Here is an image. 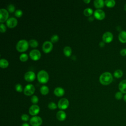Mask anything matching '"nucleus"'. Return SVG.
<instances>
[{"instance_id":"19","label":"nucleus","mask_w":126,"mask_h":126,"mask_svg":"<svg viewBox=\"0 0 126 126\" xmlns=\"http://www.w3.org/2000/svg\"><path fill=\"white\" fill-rule=\"evenodd\" d=\"M104 4V1L103 0H95L94 1V5L95 7L97 9L102 8Z\"/></svg>"},{"instance_id":"20","label":"nucleus","mask_w":126,"mask_h":126,"mask_svg":"<svg viewBox=\"0 0 126 126\" xmlns=\"http://www.w3.org/2000/svg\"><path fill=\"white\" fill-rule=\"evenodd\" d=\"M63 52L65 56L69 57V56H70V55L71 54L72 50H71V48L70 47L67 46L64 48Z\"/></svg>"},{"instance_id":"34","label":"nucleus","mask_w":126,"mask_h":126,"mask_svg":"<svg viewBox=\"0 0 126 126\" xmlns=\"http://www.w3.org/2000/svg\"><path fill=\"white\" fill-rule=\"evenodd\" d=\"M14 14L17 17H20L23 15V11L20 9H17L15 11Z\"/></svg>"},{"instance_id":"35","label":"nucleus","mask_w":126,"mask_h":126,"mask_svg":"<svg viewBox=\"0 0 126 126\" xmlns=\"http://www.w3.org/2000/svg\"><path fill=\"white\" fill-rule=\"evenodd\" d=\"M6 31V27L4 24L1 23L0 25V31L1 32H5Z\"/></svg>"},{"instance_id":"43","label":"nucleus","mask_w":126,"mask_h":126,"mask_svg":"<svg viewBox=\"0 0 126 126\" xmlns=\"http://www.w3.org/2000/svg\"><path fill=\"white\" fill-rule=\"evenodd\" d=\"M124 9L126 11V4L124 5Z\"/></svg>"},{"instance_id":"14","label":"nucleus","mask_w":126,"mask_h":126,"mask_svg":"<svg viewBox=\"0 0 126 126\" xmlns=\"http://www.w3.org/2000/svg\"><path fill=\"white\" fill-rule=\"evenodd\" d=\"M17 20L14 17H11L6 21V25L9 28H13L17 25Z\"/></svg>"},{"instance_id":"36","label":"nucleus","mask_w":126,"mask_h":126,"mask_svg":"<svg viewBox=\"0 0 126 126\" xmlns=\"http://www.w3.org/2000/svg\"><path fill=\"white\" fill-rule=\"evenodd\" d=\"M21 119L22 121L27 122L29 120V116L26 114H24L21 116Z\"/></svg>"},{"instance_id":"24","label":"nucleus","mask_w":126,"mask_h":126,"mask_svg":"<svg viewBox=\"0 0 126 126\" xmlns=\"http://www.w3.org/2000/svg\"><path fill=\"white\" fill-rule=\"evenodd\" d=\"M83 13L85 15V16H91L92 15V14L93 13V10L92 8H89V7H88V8H85L84 10V11H83Z\"/></svg>"},{"instance_id":"38","label":"nucleus","mask_w":126,"mask_h":126,"mask_svg":"<svg viewBox=\"0 0 126 126\" xmlns=\"http://www.w3.org/2000/svg\"><path fill=\"white\" fill-rule=\"evenodd\" d=\"M99 45L100 46V47H103L105 45V42H104L103 41H101L99 43Z\"/></svg>"},{"instance_id":"3","label":"nucleus","mask_w":126,"mask_h":126,"mask_svg":"<svg viewBox=\"0 0 126 126\" xmlns=\"http://www.w3.org/2000/svg\"><path fill=\"white\" fill-rule=\"evenodd\" d=\"M37 78L38 81L40 83L42 84H45L49 80V75L47 72H46L45 70H41L38 72Z\"/></svg>"},{"instance_id":"6","label":"nucleus","mask_w":126,"mask_h":126,"mask_svg":"<svg viewBox=\"0 0 126 126\" xmlns=\"http://www.w3.org/2000/svg\"><path fill=\"white\" fill-rule=\"evenodd\" d=\"M30 123L32 126H40L42 123V120L39 116H33L30 120Z\"/></svg>"},{"instance_id":"26","label":"nucleus","mask_w":126,"mask_h":126,"mask_svg":"<svg viewBox=\"0 0 126 126\" xmlns=\"http://www.w3.org/2000/svg\"><path fill=\"white\" fill-rule=\"evenodd\" d=\"M29 44L32 47L35 48V47H37V46L38 45V42L36 40L32 39H31L29 40Z\"/></svg>"},{"instance_id":"31","label":"nucleus","mask_w":126,"mask_h":126,"mask_svg":"<svg viewBox=\"0 0 126 126\" xmlns=\"http://www.w3.org/2000/svg\"><path fill=\"white\" fill-rule=\"evenodd\" d=\"M59 40V36L57 34H54L51 37V42L53 43L56 42Z\"/></svg>"},{"instance_id":"12","label":"nucleus","mask_w":126,"mask_h":126,"mask_svg":"<svg viewBox=\"0 0 126 126\" xmlns=\"http://www.w3.org/2000/svg\"><path fill=\"white\" fill-rule=\"evenodd\" d=\"M35 78V74L33 71H29L24 75V79L28 82L33 81Z\"/></svg>"},{"instance_id":"29","label":"nucleus","mask_w":126,"mask_h":126,"mask_svg":"<svg viewBox=\"0 0 126 126\" xmlns=\"http://www.w3.org/2000/svg\"><path fill=\"white\" fill-rule=\"evenodd\" d=\"M115 98L117 100H120L123 97V93H122L121 92H117L115 94Z\"/></svg>"},{"instance_id":"23","label":"nucleus","mask_w":126,"mask_h":126,"mask_svg":"<svg viewBox=\"0 0 126 126\" xmlns=\"http://www.w3.org/2000/svg\"><path fill=\"white\" fill-rule=\"evenodd\" d=\"M105 4L108 7H113L115 6L116 2L114 0H106L104 1Z\"/></svg>"},{"instance_id":"37","label":"nucleus","mask_w":126,"mask_h":126,"mask_svg":"<svg viewBox=\"0 0 126 126\" xmlns=\"http://www.w3.org/2000/svg\"><path fill=\"white\" fill-rule=\"evenodd\" d=\"M120 54L122 56H126V48L122 49L120 51Z\"/></svg>"},{"instance_id":"2","label":"nucleus","mask_w":126,"mask_h":126,"mask_svg":"<svg viewBox=\"0 0 126 126\" xmlns=\"http://www.w3.org/2000/svg\"><path fill=\"white\" fill-rule=\"evenodd\" d=\"M29 45V42L26 40L21 39L17 43L16 48L18 52H24L28 49Z\"/></svg>"},{"instance_id":"10","label":"nucleus","mask_w":126,"mask_h":126,"mask_svg":"<svg viewBox=\"0 0 126 126\" xmlns=\"http://www.w3.org/2000/svg\"><path fill=\"white\" fill-rule=\"evenodd\" d=\"M9 14L8 11L4 8L0 9V22L2 23L8 20Z\"/></svg>"},{"instance_id":"27","label":"nucleus","mask_w":126,"mask_h":126,"mask_svg":"<svg viewBox=\"0 0 126 126\" xmlns=\"http://www.w3.org/2000/svg\"><path fill=\"white\" fill-rule=\"evenodd\" d=\"M19 59L20 61H21L22 62H26L28 59V56L26 53H23L20 55L19 57Z\"/></svg>"},{"instance_id":"16","label":"nucleus","mask_w":126,"mask_h":126,"mask_svg":"<svg viewBox=\"0 0 126 126\" xmlns=\"http://www.w3.org/2000/svg\"><path fill=\"white\" fill-rule=\"evenodd\" d=\"M54 94L57 96H62L64 94V90L62 87H57L54 91Z\"/></svg>"},{"instance_id":"5","label":"nucleus","mask_w":126,"mask_h":126,"mask_svg":"<svg viewBox=\"0 0 126 126\" xmlns=\"http://www.w3.org/2000/svg\"><path fill=\"white\" fill-rule=\"evenodd\" d=\"M69 105V101L67 99L63 98L59 100L58 103V107L61 110L66 109Z\"/></svg>"},{"instance_id":"32","label":"nucleus","mask_w":126,"mask_h":126,"mask_svg":"<svg viewBox=\"0 0 126 126\" xmlns=\"http://www.w3.org/2000/svg\"><path fill=\"white\" fill-rule=\"evenodd\" d=\"M7 9H8V11L9 12L12 13V12L15 11V6H14V5L13 4H10L7 6Z\"/></svg>"},{"instance_id":"17","label":"nucleus","mask_w":126,"mask_h":126,"mask_svg":"<svg viewBox=\"0 0 126 126\" xmlns=\"http://www.w3.org/2000/svg\"><path fill=\"white\" fill-rule=\"evenodd\" d=\"M118 39L121 42L123 43H126V31H121L118 35Z\"/></svg>"},{"instance_id":"13","label":"nucleus","mask_w":126,"mask_h":126,"mask_svg":"<svg viewBox=\"0 0 126 126\" xmlns=\"http://www.w3.org/2000/svg\"><path fill=\"white\" fill-rule=\"evenodd\" d=\"M29 113L32 116H35L38 114L40 111L39 107L36 104L32 105L29 108Z\"/></svg>"},{"instance_id":"21","label":"nucleus","mask_w":126,"mask_h":126,"mask_svg":"<svg viewBox=\"0 0 126 126\" xmlns=\"http://www.w3.org/2000/svg\"><path fill=\"white\" fill-rule=\"evenodd\" d=\"M9 63L7 60L5 59H1L0 60V66L1 68H5L8 66Z\"/></svg>"},{"instance_id":"1","label":"nucleus","mask_w":126,"mask_h":126,"mask_svg":"<svg viewBox=\"0 0 126 126\" xmlns=\"http://www.w3.org/2000/svg\"><path fill=\"white\" fill-rule=\"evenodd\" d=\"M99 82L103 85L110 84L113 81V76L111 73L105 72L102 73L99 77Z\"/></svg>"},{"instance_id":"18","label":"nucleus","mask_w":126,"mask_h":126,"mask_svg":"<svg viewBox=\"0 0 126 126\" xmlns=\"http://www.w3.org/2000/svg\"><path fill=\"white\" fill-rule=\"evenodd\" d=\"M119 89L123 94H126V80H122L119 84Z\"/></svg>"},{"instance_id":"28","label":"nucleus","mask_w":126,"mask_h":126,"mask_svg":"<svg viewBox=\"0 0 126 126\" xmlns=\"http://www.w3.org/2000/svg\"><path fill=\"white\" fill-rule=\"evenodd\" d=\"M48 107L51 110H54L57 108L58 106L56 105V104L55 102H50V103H49L48 105Z\"/></svg>"},{"instance_id":"30","label":"nucleus","mask_w":126,"mask_h":126,"mask_svg":"<svg viewBox=\"0 0 126 126\" xmlns=\"http://www.w3.org/2000/svg\"><path fill=\"white\" fill-rule=\"evenodd\" d=\"M31 100L32 103H33L34 104H36L38 102L39 99H38V97L36 95H33L32 96L31 98Z\"/></svg>"},{"instance_id":"11","label":"nucleus","mask_w":126,"mask_h":126,"mask_svg":"<svg viewBox=\"0 0 126 126\" xmlns=\"http://www.w3.org/2000/svg\"><path fill=\"white\" fill-rule=\"evenodd\" d=\"M94 17L99 20H103L105 17V13L102 10L100 9H97L94 12Z\"/></svg>"},{"instance_id":"8","label":"nucleus","mask_w":126,"mask_h":126,"mask_svg":"<svg viewBox=\"0 0 126 126\" xmlns=\"http://www.w3.org/2000/svg\"><path fill=\"white\" fill-rule=\"evenodd\" d=\"M53 47V44L51 41H45L42 44V50L46 53H49L51 51Z\"/></svg>"},{"instance_id":"9","label":"nucleus","mask_w":126,"mask_h":126,"mask_svg":"<svg viewBox=\"0 0 126 126\" xmlns=\"http://www.w3.org/2000/svg\"><path fill=\"white\" fill-rule=\"evenodd\" d=\"M102 40L104 42L108 43L111 42L113 39V35L110 32H106L103 33L102 37Z\"/></svg>"},{"instance_id":"15","label":"nucleus","mask_w":126,"mask_h":126,"mask_svg":"<svg viewBox=\"0 0 126 126\" xmlns=\"http://www.w3.org/2000/svg\"><path fill=\"white\" fill-rule=\"evenodd\" d=\"M56 117L59 121H63L66 118V115L65 112L63 110H60L57 113Z\"/></svg>"},{"instance_id":"41","label":"nucleus","mask_w":126,"mask_h":126,"mask_svg":"<svg viewBox=\"0 0 126 126\" xmlns=\"http://www.w3.org/2000/svg\"><path fill=\"white\" fill-rule=\"evenodd\" d=\"M83 1L84 2H85V3H89L90 2V0H83Z\"/></svg>"},{"instance_id":"39","label":"nucleus","mask_w":126,"mask_h":126,"mask_svg":"<svg viewBox=\"0 0 126 126\" xmlns=\"http://www.w3.org/2000/svg\"><path fill=\"white\" fill-rule=\"evenodd\" d=\"M88 20H89V21H93V20H94V17H92V16H90V17H89Z\"/></svg>"},{"instance_id":"22","label":"nucleus","mask_w":126,"mask_h":126,"mask_svg":"<svg viewBox=\"0 0 126 126\" xmlns=\"http://www.w3.org/2000/svg\"><path fill=\"white\" fill-rule=\"evenodd\" d=\"M40 93H41V94H42L43 95H46L49 93V88L47 86L43 85L40 87Z\"/></svg>"},{"instance_id":"42","label":"nucleus","mask_w":126,"mask_h":126,"mask_svg":"<svg viewBox=\"0 0 126 126\" xmlns=\"http://www.w3.org/2000/svg\"><path fill=\"white\" fill-rule=\"evenodd\" d=\"M123 99H124V101L126 102V94L124 95V97H123Z\"/></svg>"},{"instance_id":"40","label":"nucleus","mask_w":126,"mask_h":126,"mask_svg":"<svg viewBox=\"0 0 126 126\" xmlns=\"http://www.w3.org/2000/svg\"><path fill=\"white\" fill-rule=\"evenodd\" d=\"M21 126H30V125L28 123H24Z\"/></svg>"},{"instance_id":"4","label":"nucleus","mask_w":126,"mask_h":126,"mask_svg":"<svg viewBox=\"0 0 126 126\" xmlns=\"http://www.w3.org/2000/svg\"><path fill=\"white\" fill-rule=\"evenodd\" d=\"M35 92L34 86L31 84L27 85L24 89V93L26 95H31L33 94Z\"/></svg>"},{"instance_id":"25","label":"nucleus","mask_w":126,"mask_h":126,"mask_svg":"<svg viewBox=\"0 0 126 126\" xmlns=\"http://www.w3.org/2000/svg\"><path fill=\"white\" fill-rule=\"evenodd\" d=\"M123 75V71L121 69H117L114 72V76L117 78H121Z\"/></svg>"},{"instance_id":"7","label":"nucleus","mask_w":126,"mask_h":126,"mask_svg":"<svg viewBox=\"0 0 126 126\" xmlns=\"http://www.w3.org/2000/svg\"><path fill=\"white\" fill-rule=\"evenodd\" d=\"M29 55L32 60L37 61L40 58L41 53L37 49H33L31 51Z\"/></svg>"},{"instance_id":"33","label":"nucleus","mask_w":126,"mask_h":126,"mask_svg":"<svg viewBox=\"0 0 126 126\" xmlns=\"http://www.w3.org/2000/svg\"><path fill=\"white\" fill-rule=\"evenodd\" d=\"M15 89L16 91L18 92H21L23 91V87L20 84H17L15 86Z\"/></svg>"}]
</instances>
